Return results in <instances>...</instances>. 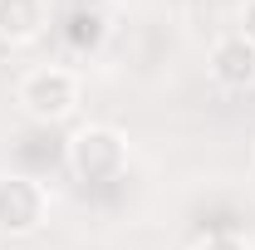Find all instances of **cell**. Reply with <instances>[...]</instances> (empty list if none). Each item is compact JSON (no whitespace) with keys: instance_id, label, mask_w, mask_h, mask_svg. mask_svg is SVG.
Instances as JSON below:
<instances>
[{"instance_id":"277c9868","label":"cell","mask_w":255,"mask_h":250,"mask_svg":"<svg viewBox=\"0 0 255 250\" xmlns=\"http://www.w3.org/2000/svg\"><path fill=\"white\" fill-rule=\"evenodd\" d=\"M211 74L226 89H251L255 84V44L246 34H226L211 44Z\"/></svg>"},{"instance_id":"8992f818","label":"cell","mask_w":255,"mask_h":250,"mask_svg":"<svg viewBox=\"0 0 255 250\" xmlns=\"http://www.w3.org/2000/svg\"><path fill=\"white\" fill-rule=\"evenodd\" d=\"M236 34H246V39L255 44V0L246 5V10H241V30H236Z\"/></svg>"},{"instance_id":"6da1fadb","label":"cell","mask_w":255,"mask_h":250,"mask_svg":"<svg viewBox=\"0 0 255 250\" xmlns=\"http://www.w3.org/2000/svg\"><path fill=\"white\" fill-rule=\"evenodd\" d=\"M128 162V142L118 127H84V132H74V142H69V167L84 177V182H108V177H118Z\"/></svg>"},{"instance_id":"7a4b0ae2","label":"cell","mask_w":255,"mask_h":250,"mask_svg":"<svg viewBox=\"0 0 255 250\" xmlns=\"http://www.w3.org/2000/svg\"><path fill=\"white\" fill-rule=\"evenodd\" d=\"M20 103H25V113L39 118V123H59V118H69L79 108V79L69 69H59V64L34 69L30 79L20 84Z\"/></svg>"},{"instance_id":"5b68a950","label":"cell","mask_w":255,"mask_h":250,"mask_svg":"<svg viewBox=\"0 0 255 250\" xmlns=\"http://www.w3.org/2000/svg\"><path fill=\"white\" fill-rule=\"evenodd\" d=\"M49 25V0H0V39L30 44Z\"/></svg>"},{"instance_id":"52a82bcc","label":"cell","mask_w":255,"mask_h":250,"mask_svg":"<svg viewBox=\"0 0 255 250\" xmlns=\"http://www.w3.org/2000/svg\"><path fill=\"white\" fill-rule=\"evenodd\" d=\"M196 250H246V246H241L236 236H211L206 246H196Z\"/></svg>"},{"instance_id":"3957f363","label":"cell","mask_w":255,"mask_h":250,"mask_svg":"<svg viewBox=\"0 0 255 250\" xmlns=\"http://www.w3.org/2000/svg\"><path fill=\"white\" fill-rule=\"evenodd\" d=\"M44 221V187L34 177H0V236H30Z\"/></svg>"}]
</instances>
